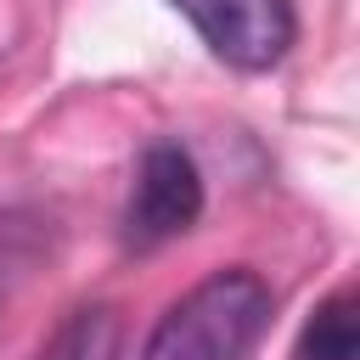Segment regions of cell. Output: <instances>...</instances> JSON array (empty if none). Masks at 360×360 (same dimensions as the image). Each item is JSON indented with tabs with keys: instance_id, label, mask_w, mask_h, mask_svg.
Returning a JSON list of instances; mask_svg holds the SVG:
<instances>
[{
	"instance_id": "1",
	"label": "cell",
	"mask_w": 360,
	"mask_h": 360,
	"mask_svg": "<svg viewBox=\"0 0 360 360\" xmlns=\"http://www.w3.org/2000/svg\"><path fill=\"white\" fill-rule=\"evenodd\" d=\"M270 321V287L264 276L231 264L202 276L186 298L163 309L152 326L141 360H242Z\"/></svg>"
},
{
	"instance_id": "2",
	"label": "cell",
	"mask_w": 360,
	"mask_h": 360,
	"mask_svg": "<svg viewBox=\"0 0 360 360\" xmlns=\"http://www.w3.org/2000/svg\"><path fill=\"white\" fill-rule=\"evenodd\" d=\"M202 214V174L180 141H152L135 163V186L124 202V248L152 253L186 236Z\"/></svg>"
},
{
	"instance_id": "3",
	"label": "cell",
	"mask_w": 360,
	"mask_h": 360,
	"mask_svg": "<svg viewBox=\"0 0 360 360\" xmlns=\"http://www.w3.org/2000/svg\"><path fill=\"white\" fill-rule=\"evenodd\" d=\"M174 11L202 34L219 62L242 73H270L298 39L292 0H174Z\"/></svg>"
},
{
	"instance_id": "4",
	"label": "cell",
	"mask_w": 360,
	"mask_h": 360,
	"mask_svg": "<svg viewBox=\"0 0 360 360\" xmlns=\"http://www.w3.org/2000/svg\"><path fill=\"white\" fill-rule=\"evenodd\" d=\"M118 343H124L118 309L112 304H84L51 332V343L34 360H118Z\"/></svg>"
},
{
	"instance_id": "5",
	"label": "cell",
	"mask_w": 360,
	"mask_h": 360,
	"mask_svg": "<svg viewBox=\"0 0 360 360\" xmlns=\"http://www.w3.org/2000/svg\"><path fill=\"white\" fill-rule=\"evenodd\" d=\"M298 360H360V298L343 287L298 332Z\"/></svg>"
}]
</instances>
